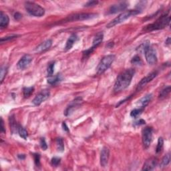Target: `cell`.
<instances>
[{
	"label": "cell",
	"instance_id": "6da1fadb",
	"mask_svg": "<svg viewBox=\"0 0 171 171\" xmlns=\"http://www.w3.org/2000/svg\"><path fill=\"white\" fill-rule=\"evenodd\" d=\"M135 74V70L133 68L126 69L122 73H120L114 84V92H120L128 87Z\"/></svg>",
	"mask_w": 171,
	"mask_h": 171
},
{
	"label": "cell",
	"instance_id": "7a4b0ae2",
	"mask_svg": "<svg viewBox=\"0 0 171 171\" xmlns=\"http://www.w3.org/2000/svg\"><path fill=\"white\" fill-rule=\"evenodd\" d=\"M170 21V17L168 14H164L158 18L156 21L148 24L144 27L143 30L145 32H152L155 30H159L164 29V27L169 25Z\"/></svg>",
	"mask_w": 171,
	"mask_h": 171
},
{
	"label": "cell",
	"instance_id": "3957f363",
	"mask_svg": "<svg viewBox=\"0 0 171 171\" xmlns=\"http://www.w3.org/2000/svg\"><path fill=\"white\" fill-rule=\"evenodd\" d=\"M138 14H140L139 10H130L124 11V12L121 13V14L116 17V18L112 19L110 23H108L106 25V27L110 28L115 26V25L119 24V23L124 22L125 20H126L127 19L130 18L131 16H135Z\"/></svg>",
	"mask_w": 171,
	"mask_h": 171
},
{
	"label": "cell",
	"instance_id": "277c9868",
	"mask_svg": "<svg viewBox=\"0 0 171 171\" xmlns=\"http://www.w3.org/2000/svg\"><path fill=\"white\" fill-rule=\"evenodd\" d=\"M114 60H115V56L113 55V54L107 55L102 58V59L99 62L98 66L96 68L97 73L100 75L102 73H104L111 66Z\"/></svg>",
	"mask_w": 171,
	"mask_h": 171
},
{
	"label": "cell",
	"instance_id": "5b68a950",
	"mask_svg": "<svg viewBox=\"0 0 171 171\" xmlns=\"http://www.w3.org/2000/svg\"><path fill=\"white\" fill-rule=\"evenodd\" d=\"M25 9L28 14L32 16L42 17L45 14L44 8L34 2H25Z\"/></svg>",
	"mask_w": 171,
	"mask_h": 171
},
{
	"label": "cell",
	"instance_id": "8992f818",
	"mask_svg": "<svg viewBox=\"0 0 171 171\" xmlns=\"http://www.w3.org/2000/svg\"><path fill=\"white\" fill-rule=\"evenodd\" d=\"M96 14L93 13H81V14H76L72 16H70L65 19L66 21H82L86 20V19H93L97 17Z\"/></svg>",
	"mask_w": 171,
	"mask_h": 171
},
{
	"label": "cell",
	"instance_id": "52a82bcc",
	"mask_svg": "<svg viewBox=\"0 0 171 171\" xmlns=\"http://www.w3.org/2000/svg\"><path fill=\"white\" fill-rule=\"evenodd\" d=\"M145 58L147 63L150 65H154L157 62V52L151 45H148L144 51Z\"/></svg>",
	"mask_w": 171,
	"mask_h": 171
},
{
	"label": "cell",
	"instance_id": "ba28073f",
	"mask_svg": "<svg viewBox=\"0 0 171 171\" xmlns=\"http://www.w3.org/2000/svg\"><path fill=\"white\" fill-rule=\"evenodd\" d=\"M142 134V144L145 148H148L152 140V128L149 126L144 128Z\"/></svg>",
	"mask_w": 171,
	"mask_h": 171
},
{
	"label": "cell",
	"instance_id": "9c48e42d",
	"mask_svg": "<svg viewBox=\"0 0 171 171\" xmlns=\"http://www.w3.org/2000/svg\"><path fill=\"white\" fill-rule=\"evenodd\" d=\"M82 102H83V100H82V98H80V97H78V98L73 100L64 111L65 116H70V114H72L74 110H76L78 108H79L80 106L82 103Z\"/></svg>",
	"mask_w": 171,
	"mask_h": 171
},
{
	"label": "cell",
	"instance_id": "30bf717a",
	"mask_svg": "<svg viewBox=\"0 0 171 171\" xmlns=\"http://www.w3.org/2000/svg\"><path fill=\"white\" fill-rule=\"evenodd\" d=\"M50 93L48 90H42L32 100V103L36 106H40L42 102L49 98Z\"/></svg>",
	"mask_w": 171,
	"mask_h": 171
},
{
	"label": "cell",
	"instance_id": "8fae6325",
	"mask_svg": "<svg viewBox=\"0 0 171 171\" xmlns=\"http://www.w3.org/2000/svg\"><path fill=\"white\" fill-rule=\"evenodd\" d=\"M157 73H158L157 72H152L147 75L146 76L143 78L140 81L139 83H138L137 88H136V90H141L144 86H146L147 84L149 83V82H150L154 78H155L157 77Z\"/></svg>",
	"mask_w": 171,
	"mask_h": 171
},
{
	"label": "cell",
	"instance_id": "7c38bea8",
	"mask_svg": "<svg viewBox=\"0 0 171 171\" xmlns=\"http://www.w3.org/2000/svg\"><path fill=\"white\" fill-rule=\"evenodd\" d=\"M32 60H33V58L29 54L24 55L23 57L21 58V59L18 62V64H17L18 68L19 70H24L25 68H26L29 66L30 63L32 62Z\"/></svg>",
	"mask_w": 171,
	"mask_h": 171
},
{
	"label": "cell",
	"instance_id": "4fadbf2b",
	"mask_svg": "<svg viewBox=\"0 0 171 171\" xmlns=\"http://www.w3.org/2000/svg\"><path fill=\"white\" fill-rule=\"evenodd\" d=\"M128 7V3L126 2H120L117 4H114L112 5L109 9V14H117L118 12H123Z\"/></svg>",
	"mask_w": 171,
	"mask_h": 171
},
{
	"label": "cell",
	"instance_id": "5bb4252c",
	"mask_svg": "<svg viewBox=\"0 0 171 171\" xmlns=\"http://www.w3.org/2000/svg\"><path fill=\"white\" fill-rule=\"evenodd\" d=\"M110 157V150L106 147H104L100 153V164L102 167L107 166Z\"/></svg>",
	"mask_w": 171,
	"mask_h": 171
},
{
	"label": "cell",
	"instance_id": "9a60e30c",
	"mask_svg": "<svg viewBox=\"0 0 171 171\" xmlns=\"http://www.w3.org/2000/svg\"><path fill=\"white\" fill-rule=\"evenodd\" d=\"M157 159L155 157H152L147 160L144 162L143 166H142V170H152L157 165Z\"/></svg>",
	"mask_w": 171,
	"mask_h": 171
},
{
	"label": "cell",
	"instance_id": "2e32d148",
	"mask_svg": "<svg viewBox=\"0 0 171 171\" xmlns=\"http://www.w3.org/2000/svg\"><path fill=\"white\" fill-rule=\"evenodd\" d=\"M52 45V40H50V39H48V40H45L42 43H41L38 47H36V48L35 49L36 52L42 53L43 52L46 51L48 49L50 48Z\"/></svg>",
	"mask_w": 171,
	"mask_h": 171
},
{
	"label": "cell",
	"instance_id": "e0dca14e",
	"mask_svg": "<svg viewBox=\"0 0 171 171\" xmlns=\"http://www.w3.org/2000/svg\"><path fill=\"white\" fill-rule=\"evenodd\" d=\"M152 98V94H148L144 96V97L139 100L138 101L137 105L138 108H145V107L146 106H148V104L150 103V102L151 101V100Z\"/></svg>",
	"mask_w": 171,
	"mask_h": 171
},
{
	"label": "cell",
	"instance_id": "ac0fdd59",
	"mask_svg": "<svg viewBox=\"0 0 171 171\" xmlns=\"http://www.w3.org/2000/svg\"><path fill=\"white\" fill-rule=\"evenodd\" d=\"M78 37L76 34H72V35L69 37V38L66 42V45H65V50H70V49L73 47L74 43L78 40Z\"/></svg>",
	"mask_w": 171,
	"mask_h": 171
},
{
	"label": "cell",
	"instance_id": "d6986e66",
	"mask_svg": "<svg viewBox=\"0 0 171 171\" xmlns=\"http://www.w3.org/2000/svg\"><path fill=\"white\" fill-rule=\"evenodd\" d=\"M10 23V18L7 14L3 12L0 13V27L1 29H4L7 27Z\"/></svg>",
	"mask_w": 171,
	"mask_h": 171
},
{
	"label": "cell",
	"instance_id": "ffe728a7",
	"mask_svg": "<svg viewBox=\"0 0 171 171\" xmlns=\"http://www.w3.org/2000/svg\"><path fill=\"white\" fill-rule=\"evenodd\" d=\"M104 38V34L102 32H99L94 37V40H93V44H92V47H94V49H96L98 45L101 44Z\"/></svg>",
	"mask_w": 171,
	"mask_h": 171
},
{
	"label": "cell",
	"instance_id": "44dd1931",
	"mask_svg": "<svg viewBox=\"0 0 171 171\" xmlns=\"http://www.w3.org/2000/svg\"><path fill=\"white\" fill-rule=\"evenodd\" d=\"M62 80V77L60 73H58L54 76H51L47 80V83L51 84V85H55L58 84V82H61Z\"/></svg>",
	"mask_w": 171,
	"mask_h": 171
},
{
	"label": "cell",
	"instance_id": "7402d4cb",
	"mask_svg": "<svg viewBox=\"0 0 171 171\" xmlns=\"http://www.w3.org/2000/svg\"><path fill=\"white\" fill-rule=\"evenodd\" d=\"M170 162V154L168 153L162 158L161 164H160V168H162L166 167Z\"/></svg>",
	"mask_w": 171,
	"mask_h": 171
},
{
	"label": "cell",
	"instance_id": "603a6c76",
	"mask_svg": "<svg viewBox=\"0 0 171 171\" xmlns=\"http://www.w3.org/2000/svg\"><path fill=\"white\" fill-rule=\"evenodd\" d=\"M56 146H57L58 151L59 152H63L64 150V141L62 140V138H58L56 140Z\"/></svg>",
	"mask_w": 171,
	"mask_h": 171
},
{
	"label": "cell",
	"instance_id": "cb8c5ba5",
	"mask_svg": "<svg viewBox=\"0 0 171 171\" xmlns=\"http://www.w3.org/2000/svg\"><path fill=\"white\" fill-rule=\"evenodd\" d=\"M18 131L19 136H20L21 138H23V139H25V140L27 139L28 134H27V132L26 130H25V128H23L22 126H21V125H19Z\"/></svg>",
	"mask_w": 171,
	"mask_h": 171
},
{
	"label": "cell",
	"instance_id": "d4e9b609",
	"mask_svg": "<svg viewBox=\"0 0 171 171\" xmlns=\"http://www.w3.org/2000/svg\"><path fill=\"white\" fill-rule=\"evenodd\" d=\"M144 110V108H136L135 109H134L133 110H132L130 112V116L133 118H137L138 116H140L142 112H143Z\"/></svg>",
	"mask_w": 171,
	"mask_h": 171
},
{
	"label": "cell",
	"instance_id": "484cf974",
	"mask_svg": "<svg viewBox=\"0 0 171 171\" xmlns=\"http://www.w3.org/2000/svg\"><path fill=\"white\" fill-rule=\"evenodd\" d=\"M170 92V86H166V87L163 88V89L161 91V92H160L159 98H165V97H166L168 94H169Z\"/></svg>",
	"mask_w": 171,
	"mask_h": 171
},
{
	"label": "cell",
	"instance_id": "4316f807",
	"mask_svg": "<svg viewBox=\"0 0 171 171\" xmlns=\"http://www.w3.org/2000/svg\"><path fill=\"white\" fill-rule=\"evenodd\" d=\"M34 91V87H25L23 89V94L25 98H28L33 94Z\"/></svg>",
	"mask_w": 171,
	"mask_h": 171
},
{
	"label": "cell",
	"instance_id": "83f0119b",
	"mask_svg": "<svg viewBox=\"0 0 171 171\" xmlns=\"http://www.w3.org/2000/svg\"><path fill=\"white\" fill-rule=\"evenodd\" d=\"M55 64L56 62H52L49 64L48 67H47V76L49 77L52 76L53 74H54V67H55Z\"/></svg>",
	"mask_w": 171,
	"mask_h": 171
},
{
	"label": "cell",
	"instance_id": "f1b7e54d",
	"mask_svg": "<svg viewBox=\"0 0 171 171\" xmlns=\"http://www.w3.org/2000/svg\"><path fill=\"white\" fill-rule=\"evenodd\" d=\"M8 67L7 66H2L1 68V72H0V77H1V83L3 82L4 78H5L6 75L8 73Z\"/></svg>",
	"mask_w": 171,
	"mask_h": 171
},
{
	"label": "cell",
	"instance_id": "f546056e",
	"mask_svg": "<svg viewBox=\"0 0 171 171\" xmlns=\"http://www.w3.org/2000/svg\"><path fill=\"white\" fill-rule=\"evenodd\" d=\"M164 145V140L162 137H160L158 140V143L157 146V148H156V152L157 153H159L162 150V148H163Z\"/></svg>",
	"mask_w": 171,
	"mask_h": 171
},
{
	"label": "cell",
	"instance_id": "4dcf8cb0",
	"mask_svg": "<svg viewBox=\"0 0 171 171\" xmlns=\"http://www.w3.org/2000/svg\"><path fill=\"white\" fill-rule=\"evenodd\" d=\"M10 126H11V128L12 130H16V128L18 129V126H17V124H16V121L15 120L14 118V116H12L10 117Z\"/></svg>",
	"mask_w": 171,
	"mask_h": 171
},
{
	"label": "cell",
	"instance_id": "1f68e13d",
	"mask_svg": "<svg viewBox=\"0 0 171 171\" xmlns=\"http://www.w3.org/2000/svg\"><path fill=\"white\" fill-rule=\"evenodd\" d=\"M132 64H135V65H141L142 64V62L141 60V58H140V56H135L133 59L131 60Z\"/></svg>",
	"mask_w": 171,
	"mask_h": 171
},
{
	"label": "cell",
	"instance_id": "d6a6232c",
	"mask_svg": "<svg viewBox=\"0 0 171 171\" xmlns=\"http://www.w3.org/2000/svg\"><path fill=\"white\" fill-rule=\"evenodd\" d=\"M60 162H61V159L59 157H54L52 159L51 163L54 166H58L60 164Z\"/></svg>",
	"mask_w": 171,
	"mask_h": 171
},
{
	"label": "cell",
	"instance_id": "836d02e7",
	"mask_svg": "<svg viewBox=\"0 0 171 171\" xmlns=\"http://www.w3.org/2000/svg\"><path fill=\"white\" fill-rule=\"evenodd\" d=\"M17 37H18L17 35H11V36H8L6 37H3V38H2L1 39V43H4V42H8V41L12 40L13 39L17 38Z\"/></svg>",
	"mask_w": 171,
	"mask_h": 171
},
{
	"label": "cell",
	"instance_id": "e575fe53",
	"mask_svg": "<svg viewBox=\"0 0 171 171\" xmlns=\"http://www.w3.org/2000/svg\"><path fill=\"white\" fill-rule=\"evenodd\" d=\"M34 162L37 166H40V156L39 154H34Z\"/></svg>",
	"mask_w": 171,
	"mask_h": 171
},
{
	"label": "cell",
	"instance_id": "d590c367",
	"mask_svg": "<svg viewBox=\"0 0 171 171\" xmlns=\"http://www.w3.org/2000/svg\"><path fill=\"white\" fill-rule=\"evenodd\" d=\"M40 146H41V148H42L44 150H45L47 148V145L46 142H45V138H41Z\"/></svg>",
	"mask_w": 171,
	"mask_h": 171
},
{
	"label": "cell",
	"instance_id": "8d00e7d4",
	"mask_svg": "<svg viewBox=\"0 0 171 171\" xmlns=\"http://www.w3.org/2000/svg\"><path fill=\"white\" fill-rule=\"evenodd\" d=\"M98 3V1H90L87 2L85 4V7H92V6H94V5H96Z\"/></svg>",
	"mask_w": 171,
	"mask_h": 171
},
{
	"label": "cell",
	"instance_id": "74e56055",
	"mask_svg": "<svg viewBox=\"0 0 171 171\" xmlns=\"http://www.w3.org/2000/svg\"><path fill=\"white\" fill-rule=\"evenodd\" d=\"M14 18L16 20H19V19L22 18V14H20L19 12H16L14 15Z\"/></svg>",
	"mask_w": 171,
	"mask_h": 171
},
{
	"label": "cell",
	"instance_id": "f35d334b",
	"mask_svg": "<svg viewBox=\"0 0 171 171\" xmlns=\"http://www.w3.org/2000/svg\"><path fill=\"white\" fill-rule=\"evenodd\" d=\"M1 133H5V128L4 126V122L3 118H1Z\"/></svg>",
	"mask_w": 171,
	"mask_h": 171
},
{
	"label": "cell",
	"instance_id": "ab89813d",
	"mask_svg": "<svg viewBox=\"0 0 171 171\" xmlns=\"http://www.w3.org/2000/svg\"><path fill=\"white\" fill-rule=\"evenodd\" d=\"M62 127H63V129L65 131H66V132H68L69 131L68 127L67 126L66 122H63V123H62Z\"/></svg>",
	"mask_w": 171,
	"mask_h": 171
},
{
	"label": "cell",
	"instance_id": "60d3db41",
	"mask_svg": "<svg viewBox=\"0 0 171 171\" xmlns=\"http://www.w3.org/2000/svg\"><path fill=\"white\" fill-rule=\"evenodd\" d=\"M144 124H145V121L144 120H142V119H140L139 121H138L137 122H136V125H142Z\"/></svg>",
	"mask_w": 171,
	"mask_h": 171
},
{
	"label": "cell",
	"instance_id": "b9f144b4",
	"mask_svg": "<svg viewBox=\"0 0 171 171\" xmlns=\"http://www.w3.org/2000/svg\"><path fill=\"white\" fill-rule=\"evenodd\" d=\"M18 157L19 159H25V155H18Z\"/></svg>",
	"mask_w": 171,
	"mask_h": 171
},
{
	"label": "cell",
	"instance_id": "7bdbcfd3",
	"mask_svg": "<svg viewBox=\"0 0 171 171\" xmlns=\"http://www.w3.org/2000/svg\"><path fill=\"white\" fill-rule=\"evenodd\" d=\"M166 44H170V38H168V39L167 40H166Z\"/></svg>",
	"mask_w": 171,
	"mask_h": 171
}]
</instances>
